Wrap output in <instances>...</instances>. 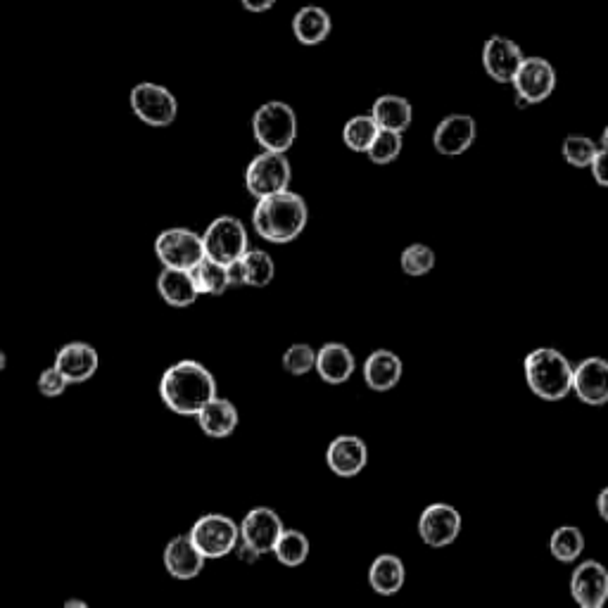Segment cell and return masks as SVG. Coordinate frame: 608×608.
I'll return each instance as SVG.
<instances>
[{"mask_svg": "<svg viewBox=\"0 0 608 608\" xmlns=\"http://www.w3.org/2000/svg\"><path fill=\"white\" fill-rule=\"evenodd\" d=\"M160 397L164 407L179 416H198L217 395V380L212 371L195 359L171 364L160 378Z\"/></svg>", "mask_w": 608, "mask_h": 608, "instance_id": "1", "label": "cell"}, {"mask_svg": "<svg viewBox=\"0 0 608 608\" xmlns=\"http://www.w3.org/2000/svg\"><path fill=\"white\" fill-rule=\"evenodd\" d=\"M307 219V202L293 190L257 200L255 209H252V226H255L257 236L276 245L293 243L295 238H300L307 228Z\"/></svg>", "mask_w": 608, "mask_h": 608, "instance_id": "2", "label": "cell"}, {"mask_svg": "<svg viewBox=\"0 0 608 608\" xmlns=\"http://www.w3.org/2000/svg\"><path fill=\"white\" fill-rule=\"evenodd\" d=\"M532 395L544 402H561L573 392V364L554 347H537L523 361Z\"/></svg>", "mask_w": 608, "mask_h": 608, "instance_id": "3", "label": "cell"}, {"mask_svg": "<svg viewBox=\"0 0 608 608\" xmlns=\"http://www.w3.org/2000/svg\"><path fill=\"white\" fill-rule=\"evenodd\" d=\"M252 136L266 152H288L297 141V114L283 100H269L252 117Z\"/></svg>", "mask_w": 608, "mask_h": 608, "instance_id": "4", "label": "cell"}, {"mask_svg": "<svg viewBox=\"0 0 608 608\" xmlns=\"http://www.w3.org/2000/svg\"><path fill=\"white\" fill-rule=\"evenodd\" d=\"M293 167L283 152H259L245 169V188L255 200L271 198V195L290 190Z\"/></svg>", "mask_w": 608, "mask_h": 608, "instance_id": "5", "label": "cell"}, {"mask_svg": "<svg viewBox=\"0 0 608 608\" xmlns=\"http://www.w3.org/2000/svg\"><path fill=\"white\" fill-rule=\"evenodd\" d=\"M190 542L207 559H224V556L233 554L240 542V528L233 518L224 516V513H205L193 528L188 532Z\"/></svg>", "mask_w": 608, "mask_h": 608, "instance_id": "6", "label": "cell"}, {"mask_svg": "<svg viewBox=\"0 0 608 608\" xmlns=\"http://www.w3.org/2000/svg\"><path fill=\"white\" fill-rule=\"evenodd\" d=\"M202 247H205V257L217 264L236 262L250 250L247 243V228L238 217L231 214H221L205 228L202 233Z\"/></svg>", "mask_w": 608, "mask_h": 608, "instance_id": "7", "label": "cell"}, {"mask_svg": "<svg viewBox=\"0 0 608 608\" xmlns=\"http://www.w3.org/2000/svg\"><path fill=\"white\" fill-rule=\"evenodd\" d=\"M155 255L164 269L193 271L205 259L202 236L183 226L167 228L155 238Z\"/></svg>", "mask_w": 608, "mask_h": 608, "instance_id": "8", "label": "cell"}, {"mask_svg": "<svg viewBox=\"0 0 608 608\" xmlns=\"http://www.w3.org/2000/svg\"><path fill=\"white\" fill-rule=\"evenodd\" d=\"M131 110L141 119L143 124L155 126V129H164L176 122V114H179V100L176 95L160 84H152V81H141L131 88L129 93Z\"/></svg>", "mask_w": 608, "mask_h": 608, "instance_id": "9", "label": "cell"}, {"mask_svg": "<svg viewBox=\"0 0 608 608\" xmlns=\"http://www.w3.org/2000/svg\"><path fill=\"white\" fill-rule=\"evenodd\" d=\"M511 86L516 91L518 107L544 103L556 88V69L544 57H525Z\"/></svg>", "mask_w": 608, "mask_h": 608, "instance_id": "10", "label": "cell"}, {"mask_svg": "<svg viewBox=\"0 0 608 608\" xmlns=\"http://www.w3.org/2000/svg\"><path fill=\"white\" fill-rule=\"evenodd\" d=\"M461 525H464V518H461L456 506L435 502L426 506L421 518H418V537H421L423 544H428V547L445 549L456 542Z\"/></svg>", "mask_w": 608, "mask_h": 608, "instance_id": "11", "label": "cell"}, {"mask_svg": "<svg viewBox=\"0 0 608 608\" xmlns=\"http://www.w3.org/2000/svg\"><path fill=\"white\" fill-rule=\"evenodd\" d=\"M240 542L252 551H257L259 556L271 554L276 547L278 537H281L283 521L281 516L269 506H255L245 513V518L240 521Z\"/></svg>", "mask_w": 608, "mask_h": 608, "instance_id": "12", "label": "cell"}, {"mask_svg": "<svg viewBox=\"0 0 608 608\" xmlns=\"http://www.w3.org/2000/svg\"><path fill=\"white\" fill-rule=\"evenodd\" d=\"M570 597L580 608H604L608 601V568L587 559L570 575Z\"/></svg>", "mask_w": 608, "mask_h": 608, "instance_id": "13", "label": "cell"}, {"mask_svg": "<svg viewBox=\"0 0 608 608\" xmlns=\"http://www.w3.org/2000/svg\"><path fill=\"white\" fill-rule=\"evenodd\" d=\"M525 60L521 46L506 36H490L483 46V67L497 84H511Z\"/></svg>", "mask_w": 608, "mask_h": 608, "instance_id": "14", "label": "cell"}, {"mask_svg": "<svg viewBox=\"0 0 608 608\" xmlns=\"http://www.w3.org/2000/svg\"><path fill=\"white\" fill-rule=\"evenodd\" d=\"M573 392L587 407L608 404V361L587 357L573 366Z\"/></svg>", "mask_w": 608, "mask_h": 608, "instance_id": "15", "label": "cell"}, {"mask_svg": "<svg viewBox=\"0 0 608 608\" xmlns=\"http://www.w3.org/2000/svg\"><path fill=\"white\" fill-rule=\"evenodd\" d=\"M369 464V447L357 435H338L326 447V466L338 478H357Z\"/></svg>", "mask_w": 608, "mask_h": 608, "instance_id": "16", "label": "cell"}, {"mask_svg": "<svg viewBox=\"0 0 608 608\" xmlns=\"http://www.w3.org/2000/svg\"><path fill=\"white\" fill-rule=\"evenodd\" d=\"M478 136V126L471 114H449L435 126L433 145L440 155L459 157L471 148Z\"/></svg>", "mask_w": 608, "mask_h": 608, "instance_id": "17", "label": "cell"}, {"mask_svg": "<svg viewBox=\"0 0 608 608\" xmlns=\"http://www.w3.org/2000/svg\"><path fill=\"white\" fill-rule=\"evenodd\" d=\"M55 369L65 376L69 385L72 383H86L95 376L100 366V357L93 345L88 342H67L55 354Z\"/></svg>", "mask_w": 608, "mask_h": 608, "instance_id": "18", "label": "cell"}, {"mask_svg": "<svg viewBox=\"0 0 608 608\" xmlns=\"http://www.w3.org/2000/svg\"><path fill=\"white\" fill-rule=\"evenodd\" d=\"M162 561H164V568H167V573L176 580L198 578V575L202 573V568H205V556H202L200 551L195 549V544L190 542L188 532L186 535L171 537V540L167 542V547H164Z\"/></svg>", "mask_w": 608, "mask_h": 608, "instance_id": "19", "label": "cell"}, {"mask_svg": "<svg viewBox=\"0 0 608 608\" xmlns=\"http://www.w3.org/2000/svg\"><path fill=\"white\" fill-rule=\"evenodd\" d=\"M357 369V359L352 350L342 342H326L321 350H316V366L314 371L328 385H342L352 378Z\"/></svg>", "mask_w": 608, "mask_h": 608, "instance_id": "20", "label": "cell"}, {"mask_svg": "<svg viewBox=\"0 0 608 608\" xmlns=\"http://www.w3.org/2000/svg\"><path fill=\"white\" fill-rule=\"evenodd\" d=\"M402 359L392 350H376L364 361V380L373 392H390L402 380Z\"/></svg>", "mask_w": 608, "mask_h": 608, "instance_id": "21", "label": "cell"}, {"mask_svg": "<svg viewBox=\"0 0 608 608\" xmlns=\"http://www.w3.org/2000/svg\"><path fill=\"white\" fill-rule=\"evenodd\" d=\"M195 418H198L202 433L207 437H214V440L231 437L240 423L236 404L228 402L224 397H214L207 407H202V411Z\"/></svg>", "mask_w": 608, "mask_h": 608, "instance_id": "22", "label": "cell"}, {"mask_svg": "<svg viewBox=\"0 0 608 608\" xmlns=\"http://www.w3.org/2000/svg\"><path fill=\"white\" fill-rule=\"evenodd\" d=\"M371 117L380 131L404 133L414 122V107L402 95L388 93L371 105Z\"/></svg>", "mask_w": 608, "mask_h": 608, "instance_id": "23", "label": "cell"}, {"mask_svg": "<svg viewBox=\"0 0 608 608\" xmlns=\"http://www.w3.org/2000/svg\"><path fill=\"white\" fill-rule=\"evenodd\" d=\"M407 582L404 561L395 554H380L369 566V585L380 597H395Z\"/></svg>", "mask_w": 608, "mask_h": 608, "instance_id": "24", "label": "cell"}, {"mask_svg": "<svg viewBox=\"0 0 608 608\" xmlns=\"http://www.w3.org/2000/svg\"><path fill=\"white\" fill-rule=\"evenodd\" d=\"M333 19L319 5H304L293 17V34L302 46H319L331 36Z\"/></svg>", "mask_w": 608, "mask_h": 608, "instance_id": "25", "label": "cell"}, {"mask_svg": "<svg viewBox=\"0 0 608 608\" xmlns=\"http://www.w3.org/2000/svg\"><path fill=\"white\" fill-rule=\"evenodd\" d=\"M157 293H160L164 302L176 309L190 307V304L200 297L190 271H176V269H162V274L157 276Z\"/></svg>", "mask_w": 608, "mask_h": 608, "instance_id": "26", "label": "cell"}, {"mask_svg": "<svg viewBox=\"0 0 608 608\" xmlns=\"http://www.w3.org/2000/svg\"><path fill=\"white\" fill-rule=\"evenodd\" d=\"M549 551L556 561L575 563L585 551V535L575 525H561L551 532Z\"/></svg>", "mask_w": 608, "mask_h": 608, "instance_id": "27", "label": "cell"}, {"mask_svg": "<svg viewBox=\"0 0 608 608\" xmlns=\"http://www.w3.org/2000/svg\"><path fill=\"white\" fill-rule=\"evenodd\" d=\"M271 554L276 556V561L285 568H297L309 559V540L307 535L300 530H288L285 528L278 537L276 547Z\"/></svg>", "mask_w": 608, "mask_h": 608, "instance_id": "28", "label": "cell"}, {"mask_svg": "<svg viewBox=\"0 0 608 608\" xmlns=\"http://www.w3.org/2000/svg\"><path fill=\"white\" fill-rule=\"evenodd\" d=\"M190 276H193L195 288H198L200 295H212L219 297L224 295L231 285H228V274H226V266L212 262V259H202V262L195 266L193 271H190Z\"/></svg>", "mask_w": 608, "mask_h": 608, "instance_id": "29", "label": "cell"}, {"mask_svg": "<svg viewBox=\"0 0 608 608\" xmlns=\"http://www.w3.org/2000/svg\"><path fill=\"white\" fill-rule=\"evenodd\" d=\"M378 126L373 122L371 114H357L342 129V143L347 145L352 152H369L371 143L376 141Z\"/></svg>", "mask_w": 608, "mask_h": 608, "instance_id": "30", "label": "cell"}, {"mask_svg": "<svg viewBox=\"0 0 608 608\" xmlns=\"http://www.w3.org/2000/svg\"><path fill=\"white\" fill-rule=\"evenodd\" d=\"M240 259H243V269H245V285H252V288H266V285L274 281L276 264L269 252L247 250Z\"/></svg>", "mask_w": 608, "mask_h": 608, "instance_id": "31", "label": "cell"}, {"mask_svg": "<svg viewBox=\"0 0 608 608\" xmlns=\"http://www.w3.org/2000/svg\"><path fill=\"white\" fill-rule=\"evenodd\" d=\"M563 160H566L570 167L575 169H587L592 164L594 157H597L599 145L592 141L589 136H580V133H570L566 136V141L561 145Z\"/></svg>", "mask_w": 608, "mask_h": 608, "instance_id": "32", "label": "cell"}, {"mask_svg": "<svg viewBox=\"0 0 608 608\" xmlns=\"http://www.w3.org/2000/svg\"><path fill=\"white\" fill-rule=\"evenodd\" d=\"M399 266H402V271L407 276H426L430 271L435 269V252L433 247L423 245V243H414L409 247H404L402 255H399Z\"/></svg>", "mask_w": 608, "mask_h": 608, "instance_id": "33", "label": "cell"}, {"mask_svg": "<svg viewBox=\"0 0 608 608\" xmlns=\"http://www.w3.org/2000/svg\"><path fill=\"white\" fill-rule=\"evenodd\" d=\"M402 133H392V131H378L376 141L371 143V148L366 155L373 164L378 167H385V164L395 162L399 155H402Z\"/></svg>", "mask_w": 608, "mask_h": 608, "instance_id": "34", "label": "cell"}, {"mask_svg": "<svg viewBox=\"0 0 608 608\" xmlns=\"http://www.w3.org/2000/svg\"><path fill=\"white\" fill-rule=\"evenodd\" d=\"M316 366V350L307 342H295L283 354V369L290 376H307Z\"/></svg>", "mask_w": 608, "mask_h": 608, "instance_id": "35", "label": "cell"}, {"mask_svg": "<svg viewBox=\"0 0 608 608\" xmlns=\"http://www.w3.org/2000/svg\"><path fill=\"white\" fill-rule=\"evenodd\" d=\"M38 392H41L43 397H60V395H65V390H67V380H65V376H62L60 371L55 369V366H48V369H43L41 371V376H38Z\"/></svg>", "mask_w": 608, "mask_h": 608, "instance_id": "36", "label": "cell"}, {"mask_svg": "<svg viewBox=\"0 0 608 608\" xmlns=\"http://www.w3.org/2000/svg\"><path fill=\"white\" fill-rule=\"evenodd\" d=\"M589 169H592L594 181H597L601 188H608V150L599 148L597 157H594L592 164H589Z\"/></svg>", "mask_w": 608, "mask_h": 608, "instance_id": "37", "label": "cell"}, {"mask_svg": "<svg viewBox=\"0 0 608 608\" xmlns=\"http://www.w3.org/2000/svg\"><path fill=\"white\" fill-rule=\"evenodd\" d=\"M226 274H228V285H245L243 259H236V262L226 264Z\"/></svg>", "mask_w": 608, "mask_h": 608, "instance_id": "38", "label": "cell"}, {"mask_svg": "<svg viewBox=\"0 0 608 608\" xmlns=\"http://www.w3.org/2000/svg\"><path fill=\"white\" fill-rule=\"evenodd\" d=\"M243 8L247 12H255V15H262V12H269L276 5V0H240Z\"/></svg>", "mask_w": 608, "mask_h": 608, "instance_id": "39", "label": "cell"}, {"mask_svg": "<svg viewBox=\"0 0 608 608\" xmlns=\"http://www.w3.org/2000/svg\"><path fill=\"white\" fill-rule=\"evenodd\" d=\"M236 554H238V559L240 561H245V563H255V561H259L262 559V556L257 554V551H252L250 547H245L243 542H238V547H236Z\"/></svg>", "mask_w": 608, "mask_h": 608, "instance_id": "40", "label": "cell"}, {"mask_svg": "<svg viewBox=\"0 0 608 608\" xmlns=\"http://www.w3.org/2000/svg\"><path fill=\"white\" fill-rule=\"evenodd\" d=\"M597 511H599V518L601 521L608 523V485L604 487V490L599 492L597 497Z\"/></svg>", "mask_w": 608, "mask_h": 608, "instance_id": "41", "label": "cell"}, {"mask_svg": "<svg viewBox=\"0 0 608 608\" xmlns=\"http://www.w3.org/2000/svg\"><path fill=\"white\" fill-rule=\"evenodd\" d=\"M62 608H91V606H88L84 599H67L65 606H62Z\"/></svg>", "mask_w": 608, "mask_h": 608, "instance_id": "42", "label": "cell"}, {"mask_svg": "<svg viewBox=\"0 0 608 608\" xmlns=\"http://www.w3.org/2000/svg\"><path fill=\"white\" fill-rule=\"evenodd\" d=\"M5 369H8V354L0 350V373H3Z\"/></svg>", "mask_w": 608, "mask_h": 608, "instance_id": "43", "label": "cell"}, {"mask_svg": "<svg viewBox=\"0 0 608 608\" xmlns=\"http://www.w3.org/2000/svg\"><path fill=\"white\" fill-rule=\"evenodd\" d=\"M601 150H608V126L604 129V133H601Z\"/></svg>", "mask_w": 608, "mask_h": 608, "instance_id": "44", "label": "cell"}]
</instances>
